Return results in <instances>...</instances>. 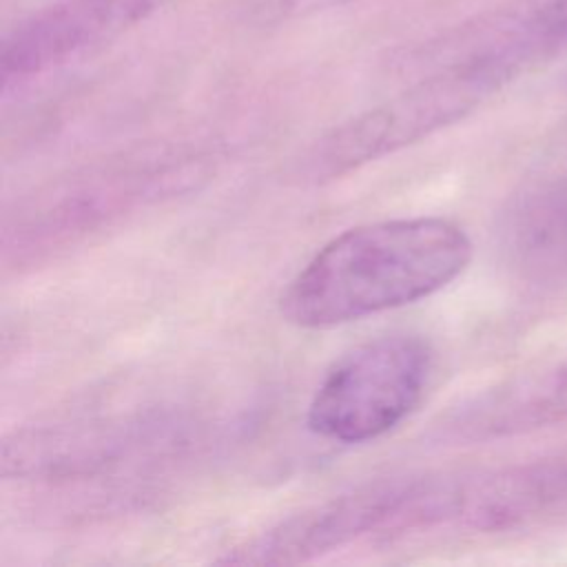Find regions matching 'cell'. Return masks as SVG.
<instances>
[{
  "label": "cell",
  "mask_w": 567,
  "mask_h": 567,
  "mask_svg": "<svg viewBox=\"0 0 567 567\" xmlns=\"http://www.w3.org/2000/svg\"><path fill=\"white\" fill-rule=\"evenodd\" d=\"M536 55L514 31L454 58L385 102L341 122L308 153L312 179H334L463 120Z\"/></svg>",
  "instance_id": "obj_2"
},
{
  "label": "cell",
  "mask_w": 567,
  "mask_h": 567,
  "mask_svg": "<svg viewBox=\"0 0 567 567\" xmlns=\"http://www.w3.org/2000/svg\"><path fill=\"white\" fill-rule=\"evenodd\" d=\"M470 259L467 233L445 217L361 224L308 259L281 292L279 312L303 330L343 326L439 292Z\"/></svg>",
  "instance_id": "obj_1"
},
{
  "label": "cell",
  "mask_w": 567,
  "mask_h": 567,
  "mask_svg": "<svg viewBox=\"0 0 567 567\" xmlns=\"http://www.w3.org/2000/svg\"><path fill=\"white\" fill-rule=\"evenodd\" d=\"M193 423L173 408L95 410L27 425L4 439L2 476L91 478L126 463L166 456L188 443Z\"/></svg>",
  "instance_id": "obj_4"
},
{
  "label": "cell",
  "mask_w": 567,
  "mask_h": 567,
  "mask_svg": "<svg viewBox=\"0 0 567 567\" xmlns=\"http://www.w3.org/2000/svg\"><path fill=\"white\" fill-rule=\"evenodd\" d=\"M162 0H58L2 40L0 75L4 91L84 49L100 44L146 18Z\"/></svg>",
  "instance_id": "obj_7"
},
{
  "label": "cell",
  "mask_w": 567,
  "mask_h": 567,
  "mask_svg": "<svg viewBox=\"0 0 567 567\" xmlns=\"http://www.w3.org/2000/svg\"><path fill=\"white\" fill-rule=\"evenodd\" d=\"M193 175V159L159 153L109 159L64 177L33 195L7 224L4 264L24 268L44 261L126 213L173 195Z\"/></svg>",
  "instance_id": "obj_3"
},
{
  "label": "cell",
  "mask_w": 567,
  "mask_h": 567,
  "mask_svg": "<svg viewBox=\"0 0 567 567\" xmlns=\"http://www.w3.org/2000/svg\"><path fill=\"white\" fill-rule=\"evenodd\" d=\"M432 348L421 334L392 332L341 354L319 381L306 414L319 439L354 445L381 439L421 403Z\"/></svg>",
  "instance_id": "obj_5"
},
{
  "label": "cell",
  "mask_w": 567,
  "mask_h": 567,
  "mask_svg": "<svg viewBox=\"0 0 567 567\" xmlns=\"http://www.w3.org/2000/svg\"><path fill=\"white\" fill-rule=\"evenodd\" d=\"M501 237L520 272L532 277L567 272V175L516 195L503 215Z\"/></svg>",
  "instance_id": "obj_8"
},
{
  "label": "cell",
  "mask_w": 567,
  "mask_h": 567,
  "mask_svg": "<svg viewBox=\"0 0 567 567\" xmlns=\"http://www.w3.org/2000/svg\"><path fill=\"white\" fill-rule=\"evenodd\" d=\"M567 498V454L476 472L425 474L421 527L505 532Z\"/></svg>",
  "instance_id": "obj_6"
},
{
  "label": "cell",
  "mask_w": 567,
  "mask_h": 567,
  "mask_svg": "<svg viewBox=\"0 0 567 567\" xmlns=\"http://www.w3.org/2000/svg\"><path fill=\"white\" fill-rule=\"evenodd\" d=\"M350 2L357 0H248L244 7V16L255 24L272 27L281 22L310 18L328 9H339Z\"/></svg>",
  "instance_id": "obj_9"
}]
</instances>
